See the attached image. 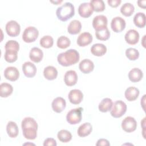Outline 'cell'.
<instances>
[{"label": "cell", "mask_w": 146, "mask_h": 146, "mask_svg": "<svg viewBox=\"0 0 146 146\" xmlns=\"http://www.w3.org/2000/svg\"><path fill=\"white\" fill-rule=\"evenodd\" d=\"M126 23L125 20L120 17H114L111 23V27L115 33L121 32L125 27Z\"/></svg>", "instance_id": "30bf717a"}, {"label": "cell", "mask_w": 146, "mask_h": 146, "mask_svg": "<svg viewBox=\"0 0 146 146\" xmlns=\"http://www.w3.org/2000/svg\"><path fill=\"white\" fill-rule=\"evenodd\" d=\"M121 0H108L107 2L110 6L112 7H117L121 3Z\"/></svg>", "instance_id": "60d3db41"}, {"label": "cell", "mask_w": 146, "mask_h": 146, "mask_svg": "<svg viewBox=\"0 0 146 146\" xmlns=\"http://www.w3.org/2000/svg\"><path fill=\"white\" fill-rule=\"evenodd\" d=\"M4 76L10 81H15L19 76V72L15 67L9 66L5 70Z\"/></svg>", "instance_id": "5bb4252c"}, {"label": "cell", "mask_w": 146, "mask_h": 146, "mask_svg": "<svg viewBox=\"0 0 146 146\" xmlns=\"http://www.w3.org/2000/svg\"><path fill=\"white\" fill-rule=\"evenodd\" d=\"M80 70L84 74H88L94 68V64L92 61L88 59L82 60L79 65Z\"/></svg>", "instance_id": "d6986e66"}, {"label": "cell", "mask_w": 146, "mask_h": 146, "mask_svg": "<svg viewBox=\"0 0 146 146\" xmlns=\"http://www.w3.org/2000/svg\"><path fill=\"white\" fill-rule=\"evenodd\" d=\"M79 54L75 49H69L59 54L57 56L58 63L65 67L76 63L79 60Z\"/></svg>", "instance_id": "7a4b0ae2"}, {"label": "cell", "mask_w": 146, "mask_h": 146, "mask_svg": "<svg viewBox=\"0 0 146 146\" xmlns=\"http://www.w3.org/2000/svg\"><path fill=\"white\" fill-rule=\"evenodd\" d=\"M92 131V126L90 123H84L80 125L77 131L79 136L83 137L89 135Z\"/></svg>", "instance_id": "603a6c76"}, {"label": "cell", "mask_w": 146, "mask_h": 146, "mask_svg": "<svg viewBox=\"0 0 146 146\" xmlns=\"http://www.w3.org/2000/svg\"><path fill=\"white\" fill-rule=\"evenodd\" d=\"M96 145H110V144L109 143V141L105 139H100L98 140L97 143L96 144Z\"/></svg>", "instance_id": "b9f144b4"}, {"label": "cell", "mask_w": 146, "mask_h": 146, "mask_svg": "<svg viewBox=\"0 0 146 146\" xmlns=\"http://www.w3.org/2000/svg\"><path fill=\"white\" fill-rule=\"evenodd\" d=\"M139 36V34L136 30L134 29H130L126 33L124 38L127 43L133 45L138 42Z\"/></svg>", "instance_id": "9a60e30c"}, {"label": "cell", "mask_w": 146, "mask_h": 146, "mask_svg": "<svg viewBox=\"0 0 146 146\" xmlns=\"http://www.w3.org/2000/svg\"><path fill=\"white\" fill-rule=\"evenodd\" d=\"M145 3H146L145 0H139L137 1L138 6L143 9L145 8Z\"/></svg>", "instance_id": "7bdbcfd3"}, {"label": "cell", "mask_w": 146, "mask_h": 146, "mask_svg": "<svg viewBox=\"0 0 146 146\" xmlns=\"http://www.w3.org/2000/svg\"><path fill=\"white\" fill-rule=\"evenodd\" d=\"M5 48L6 50H13L18 52L19 50V44L16 40H10L6 43Z\"/></svg>", "instance_id": "f35d334b"}, {"label": "cell", "mask_w": 146, "mask_h": 146, "mask_svg": "<svg viewBox=\"0 0 146 146\" xmlns=\"http://www.w3.org/2000/svg\"><path fill=\"white\" fill-rule=\"evenodd\" d=\"M23 136L29 140H34L37 136L38 124L36 121L31 117H25L21 123Z\"/></svg>", "instance_id": "6da1fadb"}, {"label": "cell", "mask_w": 146, "mask_h": 146, "mask_svg": "<svg viewBox=\"0 0 146 146\" xmlns=\"http://www.w3.org/2000/svg\"><path fill=\"white\" fill-rule=\"evenodd\" d=\"M91 52L95 56H101L106 53L107 47L102 43H96L91 47Z\"/></svg>", "instance_id": "7402d4cb"}, {"label": "cell", "mask_w": 146, "mask_h": 146, "mask_svg": "<svg viewBox=\"0 0 146 146\" xmlns=\"http://www.w3.org/2000/svg\"><path fill=\"white\" fill-rule=\"evenodd\" d=\"M92 41V35L88 32L80 34L77 39V44L80 47H84L90 44Z\"/></svg>", "instance_id": "ac0fdd59"}, {"label": "cell", "mask_w": 146, "mask_h": 146, "mask_svg": "<svg viewBox=\"0 0 146 146\" xmlns=\"http://www.w3.org/2000/svg\"><path fill=\"white\" fill-rule=\"evenodd\" d=\"M108 20L103 15H99L95 17L92 21V26L95 31L105 29L107 27Z\"/></svg>", "instance_id": "9c48e42d"}, {"label": "cell", "mask_w": 146, "mask_h": 146, "mask_svg": "<svg viewBox=\"0 0 146 146\" xmlns=\"http://www.w3.org/2000/svg\"><path fill=\"white\" fill-rule=\"evenodd\" d=\"M13 91L12 86L7 83H2L0 84V96L2 98H7L10 96Z\"/></svg>", "instance_id": "83f0119b"}, {"label": "cell", "mask_w": 146, "mask_h": 146, "mask_svg": "<svg viewBox=\"0 0 146 146\" xmlns=\"http://www.w3.org/2000/svg\"><path fill=\"white\" fill-rule=\"evenodd\" d=\"M133 23L137 27L143 28L145 26V15L144 13L139 12L133 17Z\"/></svg>", "instance_id": "f1b7e54d"}, {"label": "cell", "mask_w": 146, "mask_h": 146, "mask_svg": "<svg viewBox=\"0 0 146 146\" xmlns=\"http://www.w3.org/2000/svg\"><path fill=\"white\" fill-rule=\"evenodd\" d=\"M53 43L54 39L50 35H45L40 39V45L43 48H50L52 46Z\"/></svg>", "instance_id": "d590c367"}, {"label": "cell", "mask_w": 146, "mask_h": 146, "mask_svg": "<svg viewBox=\"0 0 146 146\" xmlns=\"http://www.w3.org/2000/svg\"><path fill=\"white\" fill-rule=\"evenodd\" d=\"M137 127V122L136 120L132 116H127L125 117L121 123L122 129L128 133L133 132Z\"/></svg>", "instance_id": "ba28073f"}, {"label": "cell", "mask_w": 146, "mask_h": 146, "mask_svg": "<svg viewBox=\"0 0 146 146\" xmlns=\"http://www.w3.org/2000/svg\"><path fill=\"white\" fill-rule=\"evenodd\" d=\"M125 55L130 60H135L139 56V52L134 48H128L125 51Z\"/></svg>", "instance_id": "74e56055"}, {"label": "cell", "mask_w": 146, "mask_h": 146, "mask_svg": "<svg viewBox=\"0 0 146 146\" xmlns=\"http://www.w3.org/2000/svg\"><path fill=\"white\" fill-rule=\"evenodd\" d=\"M140 94L139 90L135 87H128L124 93L125 98L128 101H134L139 96Z\"/></svg>", "instance_id": "44dd1931"}, {"label": "cell", "mask_w": 146, "mask_h": 146, "mask_svg": "<svg viewBox=\"0 0 146 146\" xmlns=\"http://www.w3.org/2000/svg\"><path fill=\"white\" fill-rule=\"evenodd\" d=\"M90 3L92 5L94 11L100 12L105 9V3L103 0H91Z\"/></svg>", "instance_id": "e575fe53"}, {"label": "cell", "mask_w": 146, "mask_h": 146, "mask_svg": "<svg viewBox=\"0 0 146 146\" xmlns=\"http://www.w3.org/2000/svg\"><path fill=\"white\" fill-rule=\"evenodd\" d=\"M95 35L98 39L100 40H106L109 39L110 36V32L108 28L105 29L95 31Z\"/></svg>", "instance_id": "8d00e7d4"}, {"label": "cell", "mask_w": 146, "mask_h": 146, "mask_svg": "<svg viewBox=\"0 0 146 146\" xmlns=\"http://www.w3.org/2000/svg\"><path fill=\"white\" fill-rule=\"evenodd\" d=\"M70 102L74 104H79L83 100V94L82 92L78 89H74L70 91L68 95Z\"/></svg>", "instance_id": "4fadbf2b"}, {"label": "cell", "mask_w": 146, "mask_h": 146, "mask_svg": "<svg viewBox=\"0 0 146 146\" xmlns=\"http://www.w3.org/2000/svg\"><path fill=\"white\" fill-rule=\"evenodd\" d=\"M143 76L142 71L139 68L135 67L131 70L128 73L129 79L132 82H139Z\"/></svg>", "instance_id": "cb8c5ba5"}, {"label": "cell", "mask_w": 146, "mask_h": 146, "mask_svg": "<svg viewBox=\"0 0 146 146\" xmlns=\"http://www.w3.org/2000/svg\"><path fill=\"white\" fill-rule=\"evenodd\" d=\"M51 2H52V3H55V4H57V3H60V2H62V1H50Z\"/></svg>", "instance_id": "ee69618b"}, {"label": "cell", "mask_w": 146, "mask_h": 146, "mask_svg": "<svg viewBox=\"0 0 146 146\" xmlns=\"http://www.w3.org/2000/svg\"><path fill=\"white\" fill-rule=\"evenodd\" d=\"M4 58L9 63H13L17 60L18 52L13 50H6Z\"/></svg>", "instance_id": "836d02e7"}, {"label": "cell", "mask_w": 146, "mask_h": 146, "mask_svg": "<svg viewBox=\"0 0 146 146\" xmlns=\"http://www.w3.org/2000/svg\"><path fill=\"white\" fill-rule=\"evenodd\" d=\"M83 108L78 107L71 110L67 114L66 120L70 124H76L79 123L82 120V112Z\"/></svg>", "instance_id": "5b68a950"}, {"label": "cell", "mask_w": 146, "mask_h": 146, "mask_svg": "<svg viewBox=\"0 0 146 146\" xmlns=\"http://www.w3.org/2000/svg\"><path fill=\"white\" fill-rule=\"evenodd\" d=\"M75 14L74 5L70 2H65L58 7L56 10V15L61 21H66L72 18Z\"/></svg>", "instance_id": "3957f363"}, {"label": "cell", "mask_w": 146, "mask_h": 146, "mask_svg": "<svg viewBox=\"0 0 146 146\" xmlns=\"http://www.w3.org/2000/svg\"><path fill=\"white\" fill-rule=\"evenodd\" d=\"M127 111V105L122 100H117L112 104L110 113L112 116L115 118L120 117Z\"/></svg>", "instance_id": "277c9868"}, {"label": "cell", "mask_w": 146, "mask_h": 146, "mask_svg": "<svg viewBox=\"0 0 146 146\" xmlns=\"http://www.w3.org/2000/svg\"><path fill=\"white\" fill-rule=\"evenodd\" d=\"M6 131L8 135L11 138L16 137L19 133V129L17 124L12 121L8 122L6 125Z\"/></svg>", "instance_id": "4316f807"}, {"label": "cell", "mask_w": 146, "mask_h": 146, "mask_svg": "<svg viewBox=\"0 0 146 146\" xmlns=\"http://www.w3.org/2000/svg\"><path fill=\"white\" fill-rule=\"evenodd\" d=\"M39 35V31L34 26H29L25 29L22 34V39L25 42L31 43L34 42Z\"/></svg>", "instance_id": "8992f818"}, {"label": "cell", "mask_w": 146, "mask_h": 146, "mask_svg": "<svg viewBox=\"0 0 146 146\" xmlns=\"http://www.w3.org/2000/svg\"><path fill=\"white\" fill-rule=\"evenodd\" d=\"M135 11L134 6L129 2L123 4L120 8V12L125 17L131 16Z\"/></svg>", "instance_id": "1f68e13d"}, {"label": "cell", "mask_w": 146, "mask_h": 146, "mask_svg": "<svg viewBox=\"0 0 146 146\" xmlns=\"http://www.w3.org/2000/svg\"><path fill=\"white\" fill-rule=\"evenodd\" d=\"M58 139L62 143H68L72 139V135L67 130L62 129L58 132Z\"/></svg>", "instance_id": "4dcf8cb0"}, {"label": "cell", "mask_w": 146, "mask_h": 146, "mask_svg": "<svg viewBox=\"0 0 146 146\" xmlns=\"http://www.w3.org/2000/svg\"><path fill=\"white\" fill-rule=\"evenodd\" d=\"M112 104V100L110 98H104L99 104V110L102 112H106L111 109Z\"/></svg>", "instance_id": "f546056e"}, {"label": "cell", "mask_w": 146, "mask_h": 146, "mask_svg": "<svg viewBox=\"0 0 146 146\" xmlns=\"http://www.w3.org/2000/svg\"><path fill=\"white\" fill-rule=\"evenodd\" d=\"M82 29V24L78 20H73L70 22L69 23L68 27H67V31L68 33L70 34H77L80 33Z\"/></svg>", "instance_id": "d4e9b609"}, {"label": "cell", "mask_w": 146, "mask_h": 146, "mask_svg": "<svg viewBox=\"0 0 146 146\" xmlns=\"http://www.w3.org/2000/svg\"><path fill=\"white\" fill-rule=\"evenodd\" d=\"M71 41L66 36H60L58 38L56 44L57 46L62 49H64L70 46Z\"/></svg>", "instance_id": "d6a6232c"}, {"label": "cell", "mask_w": 146, "mask_h": 146, "mask_svg": "<svg viewBox=\"0 0 146 146\" xmlns=\"http://www.w3.org/2000/svg\"><path fill=\"white\" fill-rule=\"evenodd\" d=\"M94 9L90 2L81 3L78 7V13L83 18H88L93 13Z\"/></svg>", "instance_id": "8fae6325"}, {"label": "cell", "mask_w": 146, "mask_h": 146, "mask_svg": "<svg viewBox=\"0 0 146 146\" xmlns=\"http://www.w3.org/2000/svg\"><path fill=\"white\" fill-rule=\"evenodd\" d=\"M43 75L44 78L48 80H54L56 79L58 76V71L54 66H48L44 68Z\"/></svg>", "instance_id": "484cf974"}, {"label": "cell", "mask_w": 146, "mask_h": 146, "mask_svg": "<svg viewBox=\"0 0 146 146\" xmlns=\"http://www.w3.org/2000/svg\"><path fill=\"white\" fill-rule=\"evenodd\" d=\"M5 29L7 34L10 36L12 37L18 36L21 31V27L17 21L14 20L7 22L6 25Z\"/></svg>", "instance_id": "52a82bcc"}, {"label": "cell", "mask_w": 146, "mask_h": 146, "mask_svg": "<svg viewBox=\"0 0 146 146\" xmlns=\"http://www.w3.org/2000/svg\"><path fill=\"white\" fill-rule=\"evenodd\" d=\"M22 68L24 75L27 78H33L36 73V68L32 62H25L22 64Z\"/></svg>", "instance_id": "7c38bea8"}, {"label": "cell", "mask_w": 146, "mask_h": 146, "mask_svg": "<svg viewBox=\"0 0 146 146\" xmlns=\"http://www.w3.org/2000/svg\"><path fill=\"white\" fill-rule=\"evenodd\" d=\"M64 81L68 86L75 85L78 81V75L74 70L67 71L64 76Z\"/></svg>", "instance_id": "e0dca14e"}, {"label": "cell", "mask_w": 146, "mask_h": 146, "mask_svg": "<svg viewBox=\"0 0 146 146\" xmlns=\"http://www.w3.org/2000/svg\"><path fill=\"white\" fill-rule=\"evenodd\" d=\"M43 57V52L38 47H33L31 49L29 53L30 59L35 63L40 62Z\"/></svg>", "instance_id": "ffe728a7"}, {"label": "cell", "mask_w": 146, "mask_h": 146, "mask_svg": "<svg viewBox=\"0 0 146 146\" xmlns=\"http://www.w3.org/2000/svg\"><path fill=\"white\" fill-rule=\"evenodd\" d=\"M56 145H57L56 142L55 140L53 138H47L44 141V143H43L44 146H47V145L56 146Z\"/></svg>", "instance_id": "ab89813d"}, {"label": "cell", "mask_w": 146, "mask_h": 146, "mask_svg": "<svg viewBox=\"0 0 146 146\" xmlns=\"http://www.w3.org/2000/svg\"><path fill=\"white\" fill-rule=\"evenodd\" d=\"M66 106V100L62 97H57L54 99L51 103L52 108L56 113L62 112Z\"/></svg>", "instance_id": "2e32d148"}]
</instances>
